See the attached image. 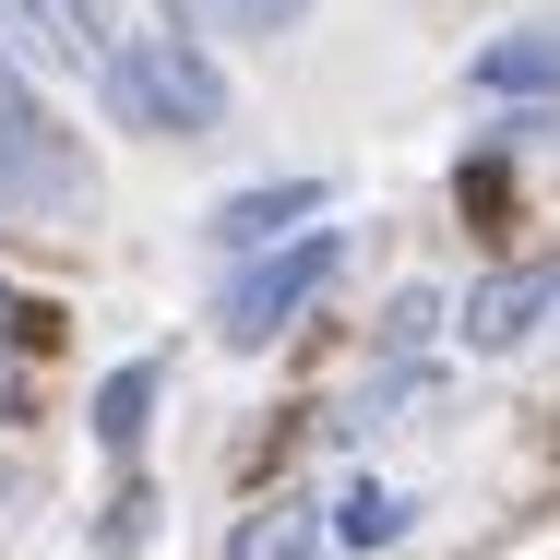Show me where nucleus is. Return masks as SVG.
Returning a JSON list of instances; mask_svg holds the SVG:
<instances>
[{"label": "nucleus", "mask_w": 560, "mask_h": 560, "mask_svg": "<svg viewBox=\"0 0 560 560\" xmlns=\"http://www.w3.org/2000/svg\"><path fill=\"white\" fill-rule=\"evenodd\" d=\"M96 96H108L119 131H155V143H215L226 131V72L179 12L167 24H119L108 60H96Z\"/></svg>", "instance_id": "nucleus-1"}, {"label": "nucleus", "mask_w": 560, "mask_h": 560, "mask_svg": "<svg viewBox=\"0 0 560 560\" xmlns=\"http://www.w3.org/2000/svg\"><path fill=\"white\" fill-rule=\"evenodd\" d=\"M96 155L84 131L48 108L24 72H0V226H36V238H84L96 226Z\"/></svg>", "instance_id": "nucleus-2"}, {"label": "nucleus", "mask_w": 560, "mask_h": 560, "mask_svg": "<svg viewBox=\"0 0 560 560\" xmlns=\"http://www.w3.org/2000/svg\"><path fill=\"white\" fill-rule=\"evenodd\" d=\"M346 275V226H299V238H275V250H238L215 287V346H275L287 323H311L323 311V287Z\"/></svg>", "instance_id": "nucleus-3"}, {"label": "nucleus", "mask_w": 560, "mask_h": 560, "mask_svg": "<svg viewBox=\"0 0 560 560\" xmlns=\"http://www.w3.org/2000/svg\"><path fill=\"white\" fill-rule=\"evenodd\" d=\"M549 311H560V262H501V275H477V287H465L453 346H465V358H513Z\"/></svg>", "instance_id": "nucleus-4"}, {"label": "nucleus", "mask_w": 560, "mask_h": 560, "mask_svg": "<svg viewBox=\"0 0 560 560\" xmlns=\"http://www.w3.org/2000/svg\"><path fill=\"white\" fill-rule=\"evenodd\" d=\"M323 203H335L323 179H250V191H226L215 215H203V238H215L226 262H238V250H275V238H299V226L323 215Z\"/></svg>", "instance_id": "nucleus-5"}, {"label": "nucleus", "mask_w": 560, "mask_h": 560, "mask_svg": "<svg viewBox=\"0 0 560 560\" xmlns=\"http://www.w3.org/2000/svg\"><path fill=\"white\" fill-rule=\"evenodd\" d=\"M465 96H513V108H537V96H560V12H537V24H513V36H489V48L465 60Z\"/></svg>", "instance_id": "nucleus-6"}, {"label": "nucleus", "mask_w": 560, "mask_h": 560, "mask_svg": "<svg viewBox=\"0 0 560 560\" xmlns=\"http://www.w3.org/2000/svg\"><path fill=\"white\" fill-rule=\"evenodd\" d=\"M155 394H167V358H119L108 382H96V453L108 465H143V430H155Z\"/></svg>", "instance_id": "nucleus-7"}, {"label": "nucleus", "mask_w": 560, "mask_h": 560, "mask_svg": "<svg viewBox=\"0 0 560 560\" xmlns=\"http://www.w3.org/2000/svg\"><path fill=\"white\" fill-rule=\"evenodd\" d=\"M226 560H323V501H299V489L250 501V513L226 525Z\"/></svg>", "instance_id": "nucleus-8"}, {"label": "nucleus", "mask_w": 560, "mask_h": 560, "mask_svg": "<svg viewBox=\"0 0 560 560\" xmlns=\"http://www.w3.org/2000/svg\"><path fill=\"white\" fill-rule=\"evenodd\" d=\"M179 24H215V36H299L311 0H167Z\"/></svg>", "instance_id": "nucleus-9"}, {"label": "nucleus", "mask_w": 560, "mask_h": 560, "mask_svg": "<svg viewBox=\"0 0 560 560\" xmlns=\"http://www.w3.org/2000/svg\"><path fill=\"white\" fill-rule=\"evenodd\" d=\"M335 537L346 549H394V537H406V501H394L382 477H358V489L335 501Z\"/></svg>", "instance_id": "nucleus-10"}, {"label": "nucleus", "mask_w": 560, "mask_h": 560, "mask_svg": "<svg viewBox=\"0 0 560 560\" xmlns=\"http://www.w3.org/2000/svg\"><path fill=\"white\" fill-rule=\"evenodd\" d=\"M143 537H155V489L119 465V501H108V525H96V560H131Z\"/></svg>", "instance_id": "nucleus-11"}, {"label": "nucleus", "mask_w": 560, "mask_h": 560, "mask_svg": "<svg viewBox=\"0 0 560 560\" xmlns=\"http://www.w3.org/2000/svg\"><path fill=\"white\" fill-rule=\"evenodd\" d=\"M430 335H442V299H430V287H406V299L382 311V358H418Z\"/></svg>", "instance_id": "nucleus-12"}, {"label": "nucleus", "mask_w": 560, "mask_h": 560, "mask_svg": "<svg viewBox=\"0 0 560 560\" xmlns=\"http://www.w3.org/2000/svg\"><path fill=\"white\" fill-rule=\"evenodd\" d=\"M60 12H72V24H84V48L108 60V36H119V12H108V0H60Z\"/></svg>", "instance_id": "nucleus-13"}, {"label": "nucleus", "mask_w": 560, "mask_h": 560, "mask_svg": "<svg viewBox=\"0 0 560 560\" xmlns=\"http://www.w3.org/2000/svg\"><path fill=\"white\" fill-rule=\"evenodd\" d=\"M24 418H36V394H24V370L0 358V430H24Z\"/></svg>", "instance_id": "nucleus-14"}, {"label": "nucleus", "mask_w": 560, "mask_h": 560, "mask_svg": "<svg viewBox=\"0 0 560 560\" xmlns=\"http://www.w3.org/2000/svg\"><path fill=\"white\" fill-rule=\"evenodd\" d=\"M0 72H24V48H12V36H0Z\"/></svg>", "instance_id": "nucleus-15"}]
</instances>
